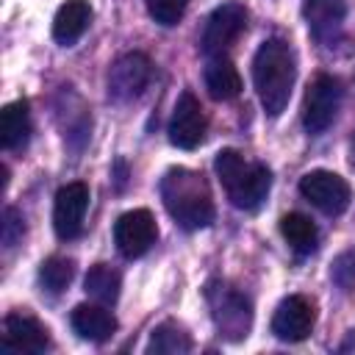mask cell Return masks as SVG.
Wrapping results in <instances>:
<instances>
[{
    "label": "cell",
    "mask_w": 355,
    "mask_h": 355,
    "mask_svg": "<svg viewBox=\"0 0 355 355\" xmlns=\"http://www.w3.org/2000/svg\"><path fill=\"white\" fill-rule=\"evenodd\" d=\"M205 297H208L211 316H214L219 333L230 341L244 338L250 330V322H252L250 302L236 288H227V286H208Z\"/></svg>",
    "instance_id": "6"
},
{
    "label": "cell",
    "mask_w": 355,
    "mask_h": 355,
    "mask_svg": "<svg viewBox=\"0 0 355 355\" xmlns=\"http://www.w3.org/2000/svg\"><path fill=\"white\" fill-rule=\"evenodd\" d=\"M280 233L288 241V247L294 252H300V255H308V252L316 250L319 230H316V225L305 214H286L280 219Z\"/></svg>",
    "instance_id": "19"
},
{
    "label": "cell",
    "mask_w": 355,
    "mask_h": 355,
    "mask_svg": "<svg viewBox=\"0 0 355 355\" xmlns=\"http://www.w3.org/2000/svg\"><path fill=\"white\" fill-rule=\"evenodd\" d=\"M150 75H153V64L144 53H125L114 61L108 72V94L119 103H128L144 92Z\"/></svg>",
    "instance_id": "10"
},
{
    "label": "cell",
    "mask_w": 355,
    "mask_h": 355,
    "mask_svg": "<svg viewBox=\"0 0 355 355\" xmlns=\"http://www.w3.org/2000/svg\"><path fill=\"white\" fill-rule=\"evenodd\" d=\"M330 280H333L341 291H352V288H355V250H344L341 255L333 258Z\"/></svg>",
    "instance_id": "24"
},
{
    "label": "cell",
    "mask_w": 355,
    "mask_h": 355,
    "mask_svg": "<svg viewBox=\"0 0 355 355\" xmlns=\"http://www.w3.org/2000/svg\"><path fill=\"white\" fill-rule=\"evenodd\" d=\"M313 322H316L313 305H311L305 297L291 294V297H286V300L275 308L272 333H275L280 341H302V338H308V333L313 330Z\"/></svg>",
    "instance_id": "12"
},
{
    "label": "cell",
    "mask_w": 355,
    "mask_h": 355,
    "mask_svg": "<svg viewBox=\"0 0 355 355\" xmlns=\"http://www.w3.org/2000/svg\"><path fill=\"white\" fill-rule=\"evenodd\" d=\"M214 172L230 202L241 211H255L272 189V172L263 164L244 161V155L236 150H219L214 158Z\"/></svg>",
    "instance_id": "3"
},
{
    "label": "cell",
    "mask_w": 355,
    "mask_h": 355,
    "mask_svg": "<svg viewBox=\"0 0 355 355\" xmlns=\"http://www.w3.org/2000/svg\"><path fill=\"white\" fill-rule=\"evenodd\" d=\"M89 208V186L75 180L67 183L55 191V202H53V227L58 233V239L69 241L78 239L83 230V216Z\"/></svg>",
    "instance_id": "9"
},
{
    "label": "cell",
    "mask_w": 355,
    "mask_h": 355,
    "mask_svg": "<svg viewBox=\"0 0 355 355\" xmlns=\"http://www.w3.org/2000/svg\"><path fill=\"white\" fill-rule=\"evenodd\" d=\"M69 324L86 341H108L116 330V319H114L111 311L103 308V302L100 305H89V302L75 305V311L69 316Z\"/></svg>",
    "instance_id": "15"
},
{
    "label": "cell",
    "mask_w": 355,
    "mask_h": 355,
    "mask_svg": "<svg viewBox=\"0 0 355 355\" xmlns=\"http://www.w3.org/2000/svg\"><path fill=\"white\" fill-rule=\"evenodd\" d=\"M72 275H75V263H72L69 258H61V255H53V258H47V261L39 266V280H42V286H44L50 294L64 291V288L69 286Z\"/></svg>",
    "instance_id": "22"
},
{
    "label": "cell",
    "mask_w": 355,
    "mask_h": 355,
    "mask_svg": "<svg viewBox=\"0 0 355 355\" xmlns=\"http://www.w3.org/2000/svg\"><path fill=\"white\" fill-rule=\"evenodd\" d=\"M50 347V336L47 327L28 316V313H8L6 316V336H3V349L6 352H44Z\"/></svg>",
    "instance_id": "13"
},
{
    "label": "cell",
    "mask_w": 355,
    "mask_h": 355,
    "mask_svg": "<svg viewBox=\"0 0 355 355\" xmlns=\"http://www.w3.org/2000/svg\"><path fill=\"white\" fill-rule=\"evenodd\" d=\"M119 272L116 269H111L108 263H94L89 272H86V280H83V286H86V294L89 297H94L97 302H103V305H111L116 297H119Z\"/></svg>",
    "instance_id": "20"
},
{
    "label": "cell",
    "mask_w": 355,
    "mask_h": 355,
    "mask_svg": "<svg viewBox=\"0 0 355 355\" xmlns=\"http://www.w3.org/2000/svg\"><path fill=\"white\" fill-rule=\"evenodd\" d=\"M28 133H31V111H28V103L25 100L8 103L0 111V144L6 150H17V147H22L28 141Z\"/></svg>",
    "instance_id": "18"
},
{
    "label": "cell",
    "mask_w": 355,
    "mask_h": 355,
    "mask_svg": "<svg viewBox=\"0 0 355 355\" xmlns=\"http://www.w3.org/2000/svg\"><path fill=\"white\" fill-rule=\"evenodd\" d=\"M25 233V219L17 208H6L3 211V244L6 247H14Z\"/></svg>",
    "instance_id": "25"
},
{
    "label": "cell",
    "mask_w": 355,
    "mask_h": 355,
    "mask_svg": "<svg viewBox=\"0 0 355 355\" xmlns=\"http://www.w3.org/2000/svg\"><path fill=\"white\" fill-rule=\"evenodd\" d=\"M300 194L313 202L322 214L327 216H338L347 211L349 200H352V189L349 183L336 175V172H327V169H313L308 175L300 178Z\"/></svg>",
    "instance_id": "7"
},
{
    "label": "cell",
    "mask_w": 355,
    "mask_h": 355,
    "mask_svg": "<svg viewBox=\"0 0 355 355\" xmlns=\"http://www.w3.org/2000/svg\"><path fill=\"white\" fill-rule=\"evenodd\" d=\"M189 349H191V338L178 322L158 324L147 344V352H155V355H183Z\"/></svg>",
    "instance_id": "21"
},
{
    "label": "cell",
    "mask_w": 355,
    "mask_h": 355,
    "mask_svg": "<svg viewBox=\"0 0 355 355\" xmlns=\"http://www.w3.org/2000/svg\"><path fill=\"white\" fill-rule=\"evenodd\" d=\"M161 200L169 216L186 230H200L214 222V200L208 183L194 169L172 166L161 180Z\"/></svg>",
    "instance_id": "2"
},
{
    "label": "cell",
    "mask_w": 355,
    "mask_h": 355,
    "mask_svg": "<svg viewBox=\"0 0 355 355\" xmlns=\"http://www.w3.org/2000/svg\"><path fill=\"white\" fill-rule=\"evenodd\" d=\"M244 28H247V8L241 3H222L205 19V28L200 36L202 55L216 58L227 53L236 44V39L244 33Z\"/></svg>",
    "instance_id": "5"
},
{
    "label": "cell",
    "mask_w": 355,
    "mask_h": 355,
    "mask_svg": "<svg viewBox=\"0 0 355 355\" xmlns=\"http://www.w3.org/2000/svg\"><path fill=\"white\" fill-rule=\"evenodd\" d=\"M205 128H208V119L200 100L191 92H183L169 119V141L180 150H194L205 139Z\"/></svg>",
    "instance_id": "11"
},
{
    "label": "cell",
    "mask_w": 355,
    "mask_h": 355,
    "mask_svg": "<svg viewBox=\"0 0 355 355\" xmlns=\"http://www.w3.org/2000/svg\"><path fill=\"white\" fill-rule=\"evenodd\" d=\"M158 227L147 208H133L122 214L114 225V244L122 258H139L155 244Z\"/></svg>",
    "instance_id": "8"
},
{
    "label": "cell",
    "mask_w": 355,
    "mask_h": 355,
    "mask_svg": "<svg viewBox=\"0 0 355 355\" xmlns=\"http://www.w3.org/2000/svg\"><path fill=\"white\" fill-rule=\"evenodd\" d=\"M144 6H147L150 17H153L158 25H166V28H169V25H178V22H180V17H183L189 0H144Z\"/></svg>",
    "instance_id": "23"
},
{
    "label": "cell",
    "mask_w": 355,
    "mask_h": 355,
    "mask_svg": "<svg viewBox=\"0 0 355 355\" xmlns=\"http://www.w3.org/2000/svg\"><path fill=\"white\" fill-rule=\"evenodd\" d=\"M302 14L322 44L338 42L344 22V0H305Z\"/></svg>",
    "instance_id": "14"
},
{
    "label": "cell",
    "mask_w": 355,
    "mask_h": 355,
    "mask_svg": "<svg viewBox=\"0 0 355 355\" xmlns=\"http://www.w3.org/2000/svg\"><path fill=\"white\" fill-rule=\"evenodd\" d=\"M92 22V6L86 0H67L53 19V39L64 47L75 44Z\"/></svg>",
    "instance_id": "16"
},
{
    "label": "cell",
    "mask_w": 355,
    "mask_h": 355,
    "mask_svg": "<svg viewBox=\"0 0 355 355\" xmlns=\"http://www.w3.org/2000/svg\"><path fill=\"white\" fill-rule=\"evenodd\" d=\"M205 89L214 100H233L241 92V75L225 55H216L205 67Z\"/></svg>",
    "instance_id": "17"
},
{
    "label": "cell",
    "mask_w": 355,
    "mask_h": 355,
    "mask_svg": "<svg viewBox=\"0 0 355 355\" xmlns=\"http://www.w3.org/2000/svg\"><path fill=\"white\" fill-rule=\"evenodd\" d=\"M294 78H297V64L288 42L266 39L252 58V83L269 116H280L286 111Z\"/></svg>",
    "instance_id": "1"
},
{
    "label": "cell",
    "mask_w": 355,
    "mask_h": 355,
    "mask_svg": "<svg viewBox=\"0 0 355 355\" xmlns=\"http://www.w3.org/2000/svg\"><path fill=\"white\" fill-rule=\"evenodd\" d=\"M341 97H344V89H341L338 78L316 75L311 80V86L305 92V103H302V125L311 136H319L333 125Z\"/></svg>",
    "instance_id": "4"
}]
</instances>
